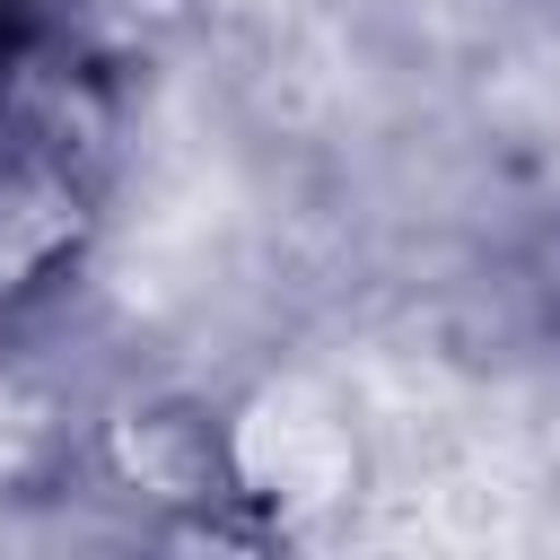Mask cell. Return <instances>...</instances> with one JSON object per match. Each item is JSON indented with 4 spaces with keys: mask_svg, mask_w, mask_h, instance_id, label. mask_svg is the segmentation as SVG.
Segmentation results:
<instances>
[{
    "mask_svg": "<svg viewBox=\"0 0 560 560\" xmlns=\"http://www.w3.org/2000/svg\"><path fill=\"white\" fill-rule=\"evenodd\" d=\"M105 472L166 516H210L236 508V472H228V411L192 402V394H131L105 411L96 429Z\"/></svg>",
    "mask_w": 560,
    "mask_h": 560,
    "instance_id": "obj_2",
    "label": "cell"
},
{
    "mask_svg": "<svg viewBox=\"0 0 560 560\" xmlns=\"http://www.w3.org/2000/svg\"><path fill=\"white\" fill-rule=\"evenodd\" d=\"M0 315H9V298H0Z\"/></svg>",
    "mask_w": 560,
    "mask_h": 560,
    "instance_id": "obj_6",
    "label": "cell"
},
{
    "mask_svg": "<svg viewBox=\"0 0 560 560\" xmlns=\"http://www.w3.org/2000/svg\"><path fill=\"white\" fill-rule=\"evenodd\" d=\"M70 455V411L44 376H26L18 359H0V499L52 481Z\"/></svg>",
    "mask_w": 560,
    "mask_h": 560,
    "instance_id": "obj_5",
    "label": "cell"
},
{
    "mask_svg": "<svg viewBox=\"0 0 560 560\" xmlns=\"http://www.w3.org/2000/svg\"><path fill=\"white\" fill-rule=\"evenodd\" d=\"M88 175L44 158L35 140L0 131V298L18 306L26 289H44L79 245H88Z\"/></svg>",
    "mask_w": 560,
    "mask_h": 560,
    "instance_id": "obj_3",
    "label": "cell"
},
{
    "mask_svg": "<svg viewBox=\"0 0 560 560\" xmlns=\"http://www.w3.org/2000/svg\"><path fill=\"white\" fill-rule=\"evenodd\" d=\"M0 131H18V140H35L44 158L96 175V166H105V140H114V105H105V88H96L79 61H61V52H18V61H0Z\"/></svg>",
    "mask_w": 560,
    "mask_h": 560,
    "instance_id": "obj_4",
    "label": "cell"
},
{
    "mask_svg": "<svg viewBox=\"0 0 560 560\" xmlns=\"http://www.w3.org/2000/svg\"><path fill=\"white\" fill-rule=\"evenodd\" d=\"M228 472H236V508H254L262 525H324L359 499L368 481V446L350 402L315 376V368H271L228 402Z\"/></svg>",
    "mask_w": 560,
    "mask_h": 560,
    "instance_id": "obj_1",
    "label": "cell"
}]
</instances>
